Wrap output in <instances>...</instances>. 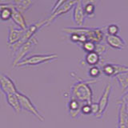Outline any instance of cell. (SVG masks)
<instances>
[{
    "label": "cell",
    "mask_w": 128,
    "mask_h": 128,
    "mask_svg": "<svg viewBox=\"0 0 128 128\" xmlns=\"http://www.w3.org/2000/svg\"><path fill=\"white\" fill-rule=\"evenodd\" d=\"M106 41L108 46L117 50H122L126 46V42L124 40L120 37L119 35H109L106 34Z\"/></svg>",
    "instance_id": "7c38bea8"
},
{
    "label": "cell",
    "mask_w": 128,
    "mask_h": 128,
    "mask_svg": "<svg viewBox=\"0 0 128 128\" xmlns=\"http://www.w3.org/2000/svg\"><path fill=\"white\" fill-rule=\"evenodd\" d=\"M85 60H86V62L88 65L94 66H96L99 62L100 55L96 53L95 51L90 52V53H86V57H85Z\"/></svg>",
    "instance_id": "ac0fdd59"
},
{
    "label": "cell",
    "mask_w": 128,
    "mask_h": 128,
    "mask_svg": "<svg viewBox=\"0 0 128 128\" xmlns=\"http://www.w3.org/2000/svg\"><path fill=\"white\" fill-rule=\"evenodd\" d=\"M81 105L80 102L74 98H71L68 102V109H69V114L71 118H77L81 113Z\"/></svg>",
    "instance_id": "5bb4252c"
},
{
    "label": "cell",
    "mask_w": 128,
    "mask_h": 128,
    "mask_svg": "<svg viewBox=\"0 0 128 128\" xmlns=\"http://www.w3.org/2000/svg\"><path fill=\"white\" fill-rule=\"evenodd\" d=\"M68 0H56V2L54 3V5L53 6V7H52V10H51V14L54 13V12L58 9V8L62 6L63 3H65L66 2H67Z\"/></svg>",
    "instance_id": "83f0119b"
},
{
    "label": "cell",
    "mask_w": 128,
    "mask_h": 128,
    "mask_svg": "<svg viewBox=\"0 0 128 128\" xmlns=\"http://www.w3.org/2000/svg\"><path fill=\"white\" fill-rule=\"evenodd\" d=\"M112 90V86L110 83H108L107 85L104 88L103 93L102 94V97L100 98L99 102H98V114L95 116L97 118H102V116L105 113V111L107 108L108 103H109V98H110V94Z\"/></svg>",
    "instance_id": "52a82bcc"
},
{
    "label": "cell",
    "mask_w": 128,
    "mask_h": 128,
    "mask_svg": "<svg viewBox=\"0 0 128 128\" xmlns=\"http://www.w3.org/2000/svg\"><path fill=\"white\" fill-rule=\"evenodd\" d=\"M101 74V70L97 66H91L89 70V75L92 78H97Z\"/></svg>",
    "instance_id": "d4e9b609"
},
{
    "label": "cell",
    "mask_w": 128,
    "mask_h": 128,
    "mask_svg": "<svg viewBox=\"0 0 128 128\" xmlns=\"http://www.w3.org/2000/svg\"><path fill=\"white\" fill-rule=\"evenodd\" d=\"M24 31L25 30H22L21 28H14L13 26L10 25L9 27V34H8L7 38V43L9 44V46H12L14 43L18 42L23 35Z\"/></svg>",
    "instance_id": "8fae6325"
},
{
    "label": "cell",
    "mask_w": 128,
    "mask_h": 128,
    "mask_svg": "<svg viewBox=\"0 0 128 128\" xmlns=\"http://www.w3.org/2000/svg\"><path fill=\"white\" fill-rule=\"evenodd\" d=\"M0 88L6 95L9 94H16L18 92L14 82L9 76L4 74H0Z\"/></svg>",
    "instance_id": "9c48e42d"
},
{
    "label": "cell",
    "mask_w": 128,
    "mask_h": 128,
    "mask_svg": "<svg viewBox=\"0 0 128 128\" xmlns=\"http://www.w3.org/2000/svg\"><path fill=\"white\" fill-rule=\"evenodd\" d=\"M17 96L19 99V102H20V104H21V107H22V110H25L28 112H30V114H32L34 116H35L36 118H37L38 120L40 121L43 122L45 118H44L43 116L39 113L38 110H37V108L36 106L33 104L30 101V99L27 97L26 95L23 94L22 93H20V92H17Z\"/></svg>",
    "instance_id": "8992f818"
},
{
    "label": "cell",
    "mask_w": 128,
    "mask_h": 128,
    "mask_svg": "<svg viewBox=\"0 0 128 128\" xmlns=\"http://www.w3.org/2000/svg\"><path fill=\"white\" fill-rule=\"evenodd\" d=\"M84 12H85L86 16L88 17H92L94 16V10H95V4L91 2H87L83 6Z\"/></svg>",
    "instance_id": "44dd1931"
},
{
    "label": "cell",
    "mask_w": 128,
    "mask_h": 128,
    "mask_svg": "<svg viewBox=\"0 0 128 128\" xmlns=\"http://www.w3.org/2000/svg\"><path fill=\"white\" fill-rule=\"evenodd\" d=\"M81 113L84 114H91V107L90 104H84L81 106Z\"/></svg>",
    "instance_id": "4316f807"
},
{
    "label": "cell",
    "mask_w": 128,
    "mask_h": 128,
    "mask_svg": "<svg viewBox=\"0 0 128 128\" xmlns=\"http://www.w3.org/2000/svg\"><path fill=\"white\" fill-rule=\"evenodd\" d=\"M13 6L6 7L2 10V11L0 12V18H1V20H2V21H8V20L11 18V15H12L11 8Z\"/></svg>",
    "instance_id": "7402d4cb"
},
{
    "label": "cell",
    "mask_w": 128,
    "mask_h": 128,
    "mask_svg": "<svg viewBox=\"0 0 128 128\" xmlns=\"http://www.w3.org/2000/svg\"><path fill=\"white\" fill-rule=\"evenodd\" d=\"M90 107H91V114H93L94 115H97L98 113V104L96 102H92L90 104Z\"/></svg>",
    "instance_id": "f1b7e54d"
},
{
    "label": "cell",
    "mask_w": 128,
    "mask_h": 128,
    "mask_svg": "<svg viewBox=\"0 0 128 128\" xmlns=\"http://www.w3.org/2000/svg\"><path fill=\"white\" fill-rule=\"evenodd\" d=\"M12 10V15H11V19L13 20V22L16 24L17 26H19L22 30H26L27 29V24L26 22V20L24 18L22 12H20L18 10H17L14 6L11 8Z\"/></svg>",
    "instance_id": "4fadbf2b"
},
{
    "label": "cell",
    "mask_w": 128,
    "mask_h": 128,
    "mask_svg": "<svg viewBox=\"0 0 128 128\" xmlns=\"http://www.w3.org/2000/svg\"><path fill=\"white\" fill-rule=\"evenodd\" d=\"M70 38L74 42H79V35L77 34H70Z\"/></svg>",
    "instance_id": "4dcf8cb0"
},
{
    "label": "cell",
    "mask_w": 128,
    "mask_h": 128,
    "mask_svg": "<svg viewBox=\"0 0 128 128\" xmlns=\"http://www.w3.org/2000/svg\"><path fill=\"white\" fill-rule=\"evenodd\" d=\"M97 82V80L94 78L86 81H79L74 83L70 90L71 98H75L79 102H85L90 105L92 103L93 92L90 85L91 83H95Z\"/></svg>",
    "instance_id": "6da1fadb"
},
{
    "label": "cell",
    "mask_w": 128,
    "mask_h": 128,
    "mask_svg": "<svg viewBox=\"0 0 128 128\" xmlns=\"http://www.w3.org/2000/svg\"><path fill=\"white\" fill-rule=\"evenodd\" d=\"M45 26H47V20L46 19L40 20V21L36 22L35 23L32 24V25H30V26H28L27 29L25 30V31H24V34L22 36V38H20L19 41L18 42L14 43V45L10 46L11 50L15 53V52L19 49L20 46L23 45V44L26 42L27 41H29L31 38H33L36 32Z\"/></svg>",
    "instance_id": "3957f363"
},
{
    "label": "cell",
    "mask_w": 128,
    "mask_h": 128,
    "mask_svg": "<svg viewBox=\"0 0 128 128\" xmlns=\"http://www.w3.org/2000/svg\"><path fill=\"white\" fill-rule=\"evenodd\" d=\"M77 2H78V0H68L67 2L63 3L62 6H60L58 9L54 12V13H52L50 14V16L49 18H46L47 26L50 25L54 20H55L58 17H59V16H61L64 14L67 13V12H69L72 8L74 6V5Z\"/></svg>",
    "instance_id": "ba28073f"
},
{
    "label": "cell",
    "mask_w": 128,
    "mask_h": 128,
    "mask_svg": "<svg viewBox=\"0 0 128 128\" xmlns=\"http://www.w3.org/2000/svg\"><path fill=\"white\" fill-rule=\"evenodd\" d=\"M125 103V107H126V113L128 114V102H124Z\"/></svg>",
    "instance_id": "d6a6232c"
},
{
    "label": "cell",
    "mask_w": 128,
    "mask_h": 128,
    "mask_svg": "<svg viewBox=\"0 0 128 128\" xmlns=\"http://www.w3.org/2000/svg\"><path fill=\"white\" fill-rule=\"evenodd\" d=\"M38 44V39L36 37L31 38L29 41H27L19 47V49L15 52V56L13 62V66H16V65L21 62L26 58V55L29 53V52L32 50V48H34L36 45Z\"/></svg>",
    "instance_id": "5b68a950"
},
{
    "label": "cell",
    "mask_w": 128,
    "mask_h": 128,
    "mask_svg": "<svg viewBox=\"0 0 128 128\" xmlns=\"http://www.w3.org/2000/svg\"><path fill=\"white\" fill-rule=\"evenodd\" d=\"M58 58L57 54H34L25 58L21 62H19L16 66H37L39 64L49 62Z\"/></svg>",
    "instance_id": "277c9868"
},
{
    "label": "cell",
    "mask_w": 128,
    "mask_h": 128,
    "mask_svg": "<svg viewBox=\"0 0 128 128\" xmlns=\"http://www.w3.org/2000/svg\"><path fill=\"white\" fill-rule=\"evenodd\" d=\"M12 1L14 6L22 13L28 10L34 5L33 0H12Z\"/></svg>",
    "instance_id": "2e32d148"
},
{
    "label": "cell",
    "mask_w": 128,
    "mask_h": 128,
    "mask_svg": "<svg viewBox=\"0 0 128 128\" xmlns=\"http://www.w3.org/2000/svg\"><path fill=\"white\" fill-rule=\"evenodd\" d=\"M115 78L122 91L128 90V71L118 74Z\"/></svg>",
    "instance_id": "d6986e66"
},
{
    "label": "cell",
    "mask_w": 128,
    "mask_h": 128,
    "mask_svg": "<svg viewBox=\"0 0 128 128\" xmlns=\"http://www.w3.org/2000/svg\"><path fill=\"white\" fill-rule=\"evenodd\" d=\"M94 51L97 54H98L99 55H101L106 51V46L104 45V44H101V43H96Z\"/></svg>",
    "instance_id": "484cf974"
},
{
    "label": "cell",
    "mask_w": 128,
    "mask_h": 128,
    "mask_svg": "<svg viewBox=\"0 0 128 128\" xmlns=\"http://www.w3.org/2000/svg\"><path fill=\"white\" fill-rule=\"evenodd\" d=\"M118 128H126L128 122V115L126 111L125 103L118 102Z\"/></svg>",
    "instance_id": "9a60e30c"
},
{
    "label": "cell",
    "mask_w": 128,
    "mask_h": 128,
    "mask_svg": "<svg viewBox=\"0 0 128 128\" xmlns=\"http://www.w3.org/2000/svg\"><path fill=\"white\" fill-rule=\"evenodd\" d=\"M118 102H128V90H126V93H124Z\"/></svg>",
    "instance_id": "f546056e"
},
{
    "label": "cell",
    "mask_w": 128,
    "mask_h": 128,
    "mask_svg": "<svg viewBox=\"0 0 128 128\" xmlns=\"http://www.w3.org/2000/svg\"><path fill=\"white\" fill-rule=\"evenodd\" d=\"M62 31L70 34H85L87 38V41H91L94 43H99L104 38V33L100 28H89L84 26L65 27L62 29Z\"/></svg>",
    "instance_id": "7a4b0ae2"
},
{
    "label": "cell",
    "mask_w": 128,
    "mask_h": 128,
    "mask_svg": "<svg viewBox=\"0 0 128 128\" xmlns=\"http://www.w3.org/2000/svg\"><path fill=\"white\" fill-rule=\"evenodd\" d=\"M14 5L12 3H0V12L2 11V9L6 7H11L13 6Z\"/></svg>",
    "instance_id": "1f68e13d"
},
{
    "label": "cell",
    "mask_w": 128,
    "mask_h": 128,
    "mask_svg": "<svg viewBox=\"0 0 128 128\" xmlns=\"http://www.w3.org/2000/svg\"><path fill=\"white\" fill-rule=\"evenodd\" d=\"M86 14L84 12L82 0H78V2L74 6L73 10V20L77 26H83L85 22Z\"/></svg>",
    "instance_id": "30bf717a"
},
{
    "label": "cell",
    "mask_w": 128,
    "mask_h": 128,
    "mask_svg": "<svg viewBox=\"0 0 128 128\" xmlns=\"http://www.w3.org/2000/svg\"><path fill=\"white\" fill-rule=\"evenodd\" d=\"M95 44L94 42L91 41H86L82 44V47L84 51L86 53H90V52H93L95 50Z\"/></svg>",
    "instance_id": "603a6c76"
},
{
    "label": "cell",
    "mask_w": 128,
    "mask_h": 128,
    "mask_svg": "<svg viewBox=\"0 0 128 128\" xmlns=\"http://www.w3.org/2000/svg\"><path fill=\"white\" fill-rule=\"evenodd\" d=\"M120 29L117 24H110L106 28L107 34L109 35H117Z\"/></svg>",
    "instance_id": "cb8c5ba5"
},
{
    "label": "cell",
    "mask_w": 128,
    "mask_h": 128,
    "mask_svg": "<svg viewBox=\"0 0 128 128\" xmlns=\"http://www.w3.org/2000/svg\"><path fill=\"white\" fill-rule=\"evenodd\" d=\"M17 94V93H16ZM16 94H6V101L7 103L13 108L16 113H19L22 110L21 104H20L19 99Z\"/></svg>",
    "instance_id": "e0dca14e"
},
{
    "label": "cell",
    "mask_w": 128,
    "mask_h": 128,
    "mask_svg": "<svg viewBox=\"0 0 128 128\" xmlns=\"http://www.w3.org/2000/svg\"><path fill=\"white\" fill-rule=\"evenodd\" d=\"M102 72L107 77H114V64L107 63L102 66Z\"/></svg>",
    "instance_id": "ffe728a7"
}]
</instances>
